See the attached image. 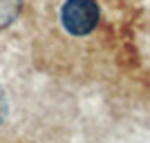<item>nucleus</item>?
Wrapping results in <instances>:
<instances>
[{
	"mask_svg": "<svg viewBox=\"0 0 150 143\" xmlns=\"http://www.w3.org/2000/svg\"><path fill=\"white\" fill-rule=\"evenodd\" d=\"M101 18L94 0H67L61 9V25L72 36H88L96 29Z\"/></svg>",
	"mask_w": 150,
	"mask_h": 143,
	"instance_id": "1",
	"label": "nucleus"
},
{
	"mask_svg": "<svg viewBox=\"0 0 150 143\" xmlns=\"http://www.w3.org/2000/svg\"><path fill=\"white\" fill-rule=\"evenodd\" d=\"M23 0H0V29H5L18 18Z\"/></svg>",
	"mask_w": 150,
	"mask_h": 143,
	"instance_id": "2",
	"label": "nucleus"
},
{
	"mask_svg": "<svg viewBox=\"0 0 150 143\" xmlns=\"http://www.w3.org/2000/svg\"><path fill=\"white\" fill-rule=\"evenodd\" d=\"M7 114H9V101L5 96V89L0 87V123L7 118Z\"/></svg>",
	"mask_w": 150,
	"mask_h": 143,
	"instance_id": "3",
	"label": "nucleus"
}]
</instances>
